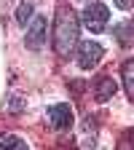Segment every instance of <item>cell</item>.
<instances>
[{
	"label": "cell",
	"instance_id": "52a82bcc",
	"mask_svg": "<svg viewBox=\"0 0 134 150\" xmlns=\"http://www.w3.org/2000/svg\"><path fill=\"white\" fill-rule=\"evenodd\" d=\"M123 88H126L129 97L134 99V59H129L123 64Z\"/></svg>",
	"mask_w": 134,
	"mask_h": 150
},
{
	"label": "cell",
	"instance_id": "277c9868",
	"mask_svg": "<svg viewBox=\"0 0 134 150\" xmlns=\"http://www.w3.org/2000/svg\"><path fill=\"white\" fill-rule=\"evenodd\" d=\"M48 123L54 126V129H59V131H65V129H70L72 126V107L70 105H51L48 107Z\"/></svg>",
	"mask_w": 134,
	"mask_h": 150
},
{
	"label": "cell",
	"instance_id": "8fae6325",
	"mask_svg": "<svg viewBox=\"0 0 134 150\" xmlns=\"http://www.w3.org/2000/svg\"><path fill=\"white\" fill-rule=\"evenodd\" d=\"M121 11H129V8H134V0H113Z\"/></svg>",
	"mask_w": 134,
	"mask_h": 150
},
{
	"label": "cell",
	"instance_id": "4fadbf2b",
	"mask_svg": "<svg viewBox=\"0 0 134 150\" xmlns=\"http://www.w3.org/2000/svg\"><path fill=\"white\" fill-rule=\"evenodd\" d=\"M59 150H75V147H59Z\"/></svg>",
	"mask_w": 134,
	"mask_h": 150
},
{
	"label": "cell",
	"instance_id": "9c48e42d",
	"mask_svg": "<svg viewBox=\"0 0 134 150\" xmlns=\"http://www.w3.org/2000/svg\"><path fill=\"white\" fill-rule=\"evenodd\" d=\"M32 8H35V3H32V0H24V3L19 6V11H16V19H19V24H24V27H27V19L32 16Z\"/></svg>",
	"mask_w": 134,
	"mask_h": 150
},
{
	"label": "cell",
	"instance_id": "30bf717a",
	"mask_svg": "<svg viewBox=\"0 0 134 150\" xmlns=\"http://www.w3.org/2000/svg\"><path fill=\"white\" fill-rule=\"evenodd\" d=\"M19 142L22 139H19L16 134H0V150H13Z\"/></svg>",
	"mask_w": 134,
	"mask_h": 150
},
{
	"label": "cell",
	"instance_id": "6da1fadb",
	"mask_svg": "<svg viewBox=\"0 0 134 150\" xmlns=\"http://www.w3.org/2000/svg\"><path fill=\"white\" fill-rule=\"evenodd\" d=\"M78 30H81V22L75 16V11L70 6H59L56 19H54V48H56V54L67 56L72 51V46L78 43Z\"/></svg>",
	"mask_w": 134,
	"mask_h": 150
},
{
	"label": "cell",
	"instance_id": "ba28073f",
	"mask_svg": "<svg viewBox=\"0 0 134 150\" xmlns=\"http://www.w3.org/2000/svg\"><path fill=\"white\" fill-rule=\"evenodd\" d=\"M134 27L131 24H118L116 27V38H118V43L121 46H134Z\"/></svg>",
	"mask_w": 134,
	"mask_h": 150
},
{
	"label": "cell",
	"instance_id": "3957f363",
	"mask_svg": "<svg viewBox=\"0 0 134 150\" xmlns=\"http://www.w3.org/2000/svg\"><path fill=\"white\" fill-rule=\"evenodd\" d=\"M102 54H105V51H102L99 43L86 40V43H81V48H78V64H81L83 70H91V67H97V64H99Z\"/></svg>",
	"mask_w": 134,
	"mask_h": 150
},
{
	"label": "cell",
	"instance_id": "7a4b0ae2",
	"mask_svg": "<svg viewBox=\"0 0 134 150\" xmlns=\"http://www.w3.org/2000/svg\"><path fill=\"white\" fill-rule=\"evenodd\" d=\"M107 19H110V11H107L105 3H91V6H86V11H83V24H86L91 32H102V30L107 27Z\"/></svg>",
	"mask_w": 134,
	"mask_h": 150
},
{
	"label": "cell",
	"instance_id": "5b68a950",
	"mask_svg": "<svg viewBox=\"0 0 134 150\" xmlns=\"http://www.w3.org/2000/svg\"><path fill=\"white\" fill-rule=\"evenodd\" d=\"M24 43H27V48H32V51L43 48V43H46V19H43V16H38L35 22L27 27V38H24Z\"/></svg>",
	"mask_w": 134,
	"mask_h": 150
},
{
	"label": "cell",
	"instance_id": "8992f818",
	"mask_svg": "<svg viewBox=\"0 0 134 150\" xmlns=\"http://www.w3.org/2000/svg\"><path fill=\"white\" fill-rule=\"evenodd\" d=\"M116 81L113 78H107V75H99L97 78V86H94V91H97V99L99 102H107L110 97H116Z\"/></svg>",
	"mask_w": 134,
	"mask_h": 150
},
{
	"label": "cell",
	"instance_id": "7c38bea8",
	"mask_svg": "<svg viewBox=\"0 0 134 150\" xmlns=\"http://www.w3.org/2000/svg\"><path fill=\"white\" fill-rule=\"evenodd\" d=\"M13 150H30V147H27V145H24V142H19V145H16V147H13Z\"/></svg>",
	"mask_w": 134,
	"mask_h": 150
}]
</instances>
